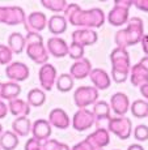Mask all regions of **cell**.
Instances as JSON below:
<instances>
[{"instance_id":"cell-1","label":"cell","mask_w":148,"mask_h":150,"mask_svg":"<svg viewBox=\"0 0 148 150\" xmlns=\"http://www.w3.org/2000/svg\"><path fill=\"white\" fill-rule=\"evenodd\" d=\"M64 17L74 26L79 29H98L106 21L105 13L101 8H92V9H81L77 4H68L64 9Z\"/></svg>"},{"instance_id":"cell-2","label":"cell","mask_w":148,"mask_h":150,"mask_svg":"<svg viewBox=\"0 0 148 150\" xmlns=\"http://www.w3.org/2000/svg\"><path fill=\"white\" fill-rule=\"evenodd\" d=\"M144 37V25L142 18L132 17L127 22V28L121 29L115 33L114 41L117 43V47L127 48L130 46H134L136 43L142 42Z\"/></svg>"},{"instance_id":"cell-3","label":"cell","mask_w":148,"mask_h":150,"mask_svg":"<svg viewBox=\"0 0 148 150\" xmlns=\"http://www.w3.org/2000/svg\"><path fill=\"white\" fill-rule=\"evenodd\" d=\"M131 7L132 0H115L114 5L108 14V22L112 26H122L126 22H129Z\"/></svg>"},{"instance_id":"cell-4","label":"cell","mask_w":148,"mask_h":150,"mask_svg":"<svg viewBox=\"0 0 148 150\" xmlns=\"http://www.w3.org/2000/svg\"><path fill=\"white\" fill-rule=\"evenodd\" d=\"M108 131L119 140H127L132 133V123L126 116H115L108 122Z\"/></svg>"},{"instance_id":"cell-5","label":"cell","mask_w":148,"mask_h":150,"mask_svg":"<svg viewBox=\"0 0 148 150\" xmlns=\"http://www.w3.org/2000/svg\"><path fill=\"white\" fill-rule=\"evenodd\" d=\"M98 90L93 86H79L75 90L74 102L80 108H87L88 106L94 105L98 100Z\"/></svg>"},{"instance_id":"cell-6","label":"cell","mask_w":148,"mask_h":150,"mask_svg":"<svg viewBox=\"0 0 148 150\" xmlns=\"http://www.w3.org/2000/svg\"><path fill=\"white\" fill-rule=\"evenodd\" d=\"M96 123V117L93 112L88 108H80L75 112L74 117H72V127L74 129L79 132H84L87 129H89L91 127H93Z\"/></svg>"},{"instance_id":"cell-7","label":"cell","mask_w":148,"mask_h":150,"mask_svg":"<svg viewBox=\"0 0 148 150\" xmlns=\"http://www.w3.org/2000/svg\"><path fill=\"white\" fill-rule=\"evenodd\" d=\"M38 79H39V83L43 88V90L45 91L53 90L54 85L56 83V79H58L56 68L53 64H50V63L41 65L39 72H38Z\"/></svg>"},{"instance_id":"cell-8","label":"cell","mask_w":148,"mask_h":150,"mask_svg":"<svg viewBox=\"0 0 148 150\" xmlns=\"http://www.w3.org/2000/svg\"><path fill=\"white\" fill-rule=\"evenodd\" d=\"M5 74L13 82H22L29 77V67L22 62H12L5 68Z\"/></svg>"},{"instance_id":"cell-9","label":"cell","mask_w":148,"mask_h":150,"mask_svg":"<svg viewBox=\"0 0 148 150\" xmlns=\"http://www.w3.org/2000/svg\"><path fill=\"white\" fill-rule=\"evenodd\" d=\"M85 141L92 146L93 150H102L105 146L109 145L110 142V132L106 128H97L94 132H92Z\"/></svg>"},{"instance_id":"cell-10","label":"cell","mask_w":148,"mask_h":150,"mask_svg":"<svg viewBox=\"0 0 148 150\" xmlns=\"http://www.w3.org/2000/svg\"><path fill=\"white\" fill-rule=\"evenodd\" d=\"M26 54L36 64L43 65V64H47L49 62V52H47V48L43 45V42L26 45Z\"/></svg>"},{"instance_id":"cell-11","label":"cell","mask_w":148,"mask_h":150,"mask_svg":"<svg viewBox=\"0 0 148 150\" xmlns=\"http://www.w3.org/2000/svg\"><path fill=\"white\" fill-rule=\"evenodd\" d=\"M130 99L124 93H115L110 98V108L117 116H123L130 110Z\"/></svg>"},{"instance_id":"cell-12","label":"cell","mask_w":148,"mask_h":150,"mask_svg":"<svg viewBox=\"0 0 148 150\" xmlns=\"http://www.w3.org/2000/svg\"><path fill=\"white\" fill-rule=\"evenodd\" d=\"M25 29L26 31L39 33L47 26V17L43 12H31L25 20Z\"/></svg>"},{"instance_id":"cell-13","label":"cell","mask_w":148,"mask_h":150,"mask_svg":"<svg viewBox=\"0 0 148 150\" xmlns=\"http://www.w3.org/2000/svg\"><path fill=\"white\" fill-rule=\"evenodd\" d=\"M72 42L79 43L83 47L92 46L98 41V34L96 30L92 29H77L72 33Z\"/></svg>"},{"instance_id":"cell-14","label":"cell","mask_w":148,"mask_h":150,"mask_svg":"<svg viewBox=\"0 0 148 150\" xmlns=\"http://www.w3.org/2000/svg\"><path fill=\"white\" fill-rule=\"evenodd\" d=\"M89 79L93 83V88L97 90H106L110 88V83H112L109 73L102 68H93L89 74Z\"/></svg>"},{"instance_id":"cell-15","label":"cell","mask_w":148,"mask_h":150,"mask_svg":"<svg viewBox=\"0 0 148 150\" xmlns=\"http://www.w3.org/2000/svg\"><path fill=\"white\" fill-rule=\"evenodd\" d=\"M92 63L89 59H81L75 62L69 68V74L74 80H83L85 77H88L92 72Z\"/></svg>"},{"instance_id":"cell-16","label":"cell","mask_w":148,"mask_h":150,"mask_svg":"<svg viewBox=\"0 0 148 150\" xmlns=\"http://www.w3.org/2000/svg\"><path fill=\"white\" fill-rule=\"evenodd\" d=\"M68 47L67 42L60 37H53L47 41V52L49 55H53L54 57H64L68 55Z\"/></svg>"},{"instance_id":"cell-17","label":"cell","mask_w":148,"mask_h":150,"mask_svg":"<svg viewBox=\"0 0 148 150\" xmlns=\"http://www.w3.org/2000/svg\"><path fill=\"white\" fill-rule=\"evenodd\" d=\"M31 134H33V138L41 141V142L47 141L51 136V125L49 123V120L45 119L36 120L33 123V125H31Z\"/></svg>"},{"instance_id":"cell-18","label":"cell","mask_w":148,"mask_h":150,"mask_svg":"<svg viewBox=\"0 0 148 150\" xmlns=\"http://www.w3.org/2000/svg\"><path fill=\"white\" fill-rule=\"evenodd\" d=\"M49 123L51 127L58 129H67L69 127V116L63 108H54L49 114Z\"/></svg>"},{"instance_id":"cell-19","label":"cell","mask_w":148,"mask_h":150,"mask_svg":"<svg viewBox=\"0 0 148 150\" xmlns=\"http://www.w3.org/2000/svg\"><path fill=\"white\" fill-rule=\"evenodd\" d=\"M25 11L21 7H5V25H9V26H16V25H21L25 24Z\"/></svg>"},{"instance_id":"cell-20","label":"cell","mask_w":148,"mask_h":150,"mask_svg":"<svg viewBox=\"0 0 148 150\" xmlns=\"http://www.w3.org/2000/svg\"><path fill=\"white\" fill-rule=\"evenodd\" d=\"M7 105H8V111L16 117H28V115L30 114V106L24 99L17 98V99L9 100Z\"/></svg>"},{"instance_id":"cell-21","label":"cell","mask_w":148,"mask_h":150,"mask_svg":"<svg viewBox=\"0 0 148 150\" xmlns=\"http://www.w3.org/2000/svg\"><path fill=\"white\" fill-rule=\"evenodd\" d=\"M67 18L62 14H53L47 20V28L50 30V33H53L54 35H59V34L64 33L67 30Z\"/></svg>"},{"instance_id":"cell-22","label":"cell","mask_w":148,"mask_h":150,"mask_svg":"<svg viewBox=\"0 0 148 150\" xmlns=\"http://www.w3.org/2000/svg\"><path fill=\"white\" fill-rule=\"evenodd\" d=\"M21 93V86L17 82L8 81L1 85V90H0V99L1 100H13L17 99Z\"/></svg>"},{"instance_id":"cell-23","label":"cell","mask_w":148,"mask_h":150,"mask_svg":"<svg viewBox=\"0 0 148 150\" xmlns=\"http://www.w3.org/2000/svg\"><path fill=\"white\" fill-rule=\"evenodd\" d=\"M110 62L113 65H122V67H131L130 64V55L127 48L115 47L114 50L110 52Z\"/></svg>"},{"instance_id":"cell-24","label":"cell","mask_w":148,"mask_h":150,"mask_svg":"<svg viewBox=\"0 0 148 150\" xmlns=\"http://www.w3.org/2000/svg\"><path fill=\"white\" fill-rule=\"evenodd\" d=\"M130 81L134 86H143L148 83V72L138 64L132 65L130 69Z\"/></svg>"},{"instance_id":"cell-25","label":"cell","mask_w":148,"mask_h":150,"mask_svg":"<svg viewBox=\"0 0 148 150\" xmlns=\"http://www.w3.org/2000/svg\"><path fill=\"white\" fill-rule=\"evenodd\" d=\"M92 112L96 117V122H104V120L109 122L112 119V116H110V112H112L110 103H108L106 100H97L93 105Z\"/></svg>"},{"instance_id":"cell-26","label":"cell","mask_w":148,"mask_h":150,"mask_svg":"<svg viewBox=\"0 0 148 150\" xmlns=\"http://www.w3.org/2000/svg\"><path fill=\"white\" fill-rule=\"evenodd\" d=\"M7 46L11 48V51H12L13 54H21L22 51L26 48L25 37L22 35V34L14 31V33L9 34V37H8V45Z\"/></svg>"},{"instance_id":"cell-27","label":"cell","mask_w":148,"mask_h":150,"mask_svg":"<svg viewBox=\"0 0 148 150\" xmlns=\"http://www.w3.org/2000/svg\"><path fill=\"white\" fill-rule=\"evenodd\" d=\"M31 122L29 117H16L14 122L12 123V131L17 136H28L29 133H31Z\"/></svg>"},{"instance_id":"cell-28","label":"cell","mask_w":148,"mask_h":150,"mask_svg":"<svg viewBox=\"0 0 148 150\" xmlns=\"http://www.w3.org/2000/svg\"><path fill=\"white\" fill-rule=\"evenodd\" d=\"M19 146V136L13 131H5L0 134V149L14 150Z\"/></svg>"},{"instance_id":"cell-29","label":"cell","mask_w":148,"mask_h":150,"mask_svg":"<svg viewBox=\"0 0 148 150\" xmlns=\"http://www.w3.org/2000/svg\"><path fill=\"white\" fill-rule=\"evenodd\" d=\"M26 102L29 103V106H30V107H31V106H33V107H39V106H42L43 103L46 102L45 90L38 89V88L31 89V90L28 93Z\"/></svg>"},{"instance_id":"cell-30","label":"cell","mask_w":148,"mask_h":150,"mask_svg":"<svg viewBox=\"0 0 148 150\" xmlns=\"http://www.w3.org/2000/svg\"><path fill=\"white\" fill-rule=\"evenodd\" d=\"M132 115L138 119H143L148 116V102L146 99H136L130 106Z\"/></svg>"},{"instance_id":"cell-31","label":"cell","mask_w":148,"mask_h":150,"mask_svg":"<svg viewBox=\"0 0 148 150\" xmlns=\"http://www.w3.org/2000/svg\"><path fill=\"white\" fill-rule=\"evenodd\" d=\"M74 81L75 80L71 77L69 73H63L56 79V89L62 93H68L74 89Z\"/></svg>"},{"instance_id":"cell-32","label":"cell","mask_w":148,"mask_h":150,"mask_svg":"<svg viewBox=\"0 0 148 150\" xmlns=\"http://www.w3.org/2000/svg\"><path fill=\"white\" fill-rule=\"evenodd\" d=\"M43 8L46 9L51 11L54 13H60V12H64V9L67 8L68 3L66 0H42L41 1Z\"/></svg>"},{"instance_id":"cell-33","label":"cell","mask_w":148,"mask_h":150,"mask_svg":"<svg viewBox=\"0 0 148 150\" xmlns=\"http://www.w3.org/2000/svg\"><path fill=\"white\" fill-rule=\"evenodd\" d=\"M131 67H122V65H114L112 67V79L117 83H122L130 76Z\"/></svg>"},{"instance_id":"cell-34","label":"cell","mask_w":148,"mask_h":150,"mask_svg":"<svg viewBox=\"0 0 148 150\" xmlns=\"http://www.w3.org/2000/svg\"><path fill=\"white\" fill-rule=\"evenodd\" d=\"M84 50H85V47H83L79 43L72 42L68 47V56L72 60H75V62L81 60V59H84Z\"/></svg>"},{"instance_id":"cell-35","label":"cell","mask_w":148,"mask_h":150,"mask_svg":"<svg viewBox=\"0 0 148 150\" xmlns=\"http://www.w3.org/2000/svg\"><path fill=\"white\" fill-rule=\"evenodd\" d=\"M12 56L13 52L7 45H0V64L1 65H8L12 63Z\"/></svg>"},{"instance_id":"cell-36","label":"cell","mask_w":148,"mask_h":150,"mask_svg":"<svg viewBox=\"0 0 148 150\" xmlns=\"http://www.w3.org/2000/svg\"><path fill=\"white\" fill-rule=\"evenodd\" d=\"M134 137L136 141H147L148 140V125L146 124H139V125L135 127L134 129Z\"/></svg>"},{"instance_id":"cell-37","label":"cell","mask_w":148,"mask_h":150,"mask_svg":"<svg viewBox=\"0 0 148 150\" xmlns=\"http://www.w3.org/2000/svg\"><path fill=\"white\" fill-rule=\"evenodd\" d=\"M62 146V142L58 140H51L49 138L47 141L42 142V150H59Z\"/></svg>"},{"instance_id":"cell-38","label":"cell","mask_w":148,"mask_h":150,"mask_svg":"<svg viewBox=\"0 0 148 150\" xmlns=\"http://www.w3.org/2000/svg\"><path fill=\"white\" fill-rule=\"evenodd\" d=\"M25 41L26 45H31V43H37V42H43V38L39 33H34V31H29L25 35Z\"/></svg>"},{"instance_id":"cell-39","label":"cell","mask_w":148,"mask_h":150,"mask_svg":"<svg viewBox=\"0 0 148 150\" xmlns=\"http://www.w3.org/2000/svg\"><path fill=\"white\" fill-rule=\"evenodd\" d=\"M25 150H42V142L36 138H29L25 144Z\"/></svg>"},{"instance_id":"cell-40","label":"cell","mask_w":148,"mask_h":150,"mask_svg":"<svg viewBox=\"0 0 148 150\" xmlns=\"http://www.w3.org/2000/svg\"><path fill=\"white\" fill-rule=\"evenodd\" d=\"M132 7L142 12H148V0H132Z\"/></svg>"},{"instance_id":"cell-41","label":"cell","mask_w":148,"mask_h":150,"mask_svg":"<svg viewBox=\"0 0 148 150\" xmlns=\"http://www.w3.org/2000/svg\"><path fill=\"white\" fill-rule=\"evenodd\" d=\"M71 150H93V149H92V146L89 145V144L85 140H84V141H80V142H77L76 145H74L71 148Z\"/></svg>"},{"instance_id":"cell-42","label":"cell","mask_w":148,"mask_h":150,"mask_svg":"<svg viewBox=\"0 0 148 150\" xmlns=\"http://www.w3.org/2000/svg\"><path fill=\"white\" fill-rule=\"evenodd\" d=\"M8 114V105L0 99V119H4Z\"/></svg>"},{"instance_id":"cell-43","label":"cell","mask_w":148,"mask_h":150,"mask_svg":"<svg viewBox=\"0 0 148 150\" xmlns=\"http://www.w3.org/2000/svg\"><path fill=\"white\" fill-rule=\"evenodd\" d=\"M142 48H143L146 56H148V34H144V37L142 38Z\"/></svg>"},{"instance_id":"cell-44","label":"cell","mask_w":148,"mask_h":150,"mask_svg":"<svg viewBox=\"0 0 148 150\" xmlns=\"http://www.w3.org/2000/svg\"><path fill=\"white\" fill-rule=\"evenodd\" d=\"M139 89H140V94L144 97V99H146L147 102H148V83H147V85L140 86Z\"/></svg>"},{"instance_id":"cell-45","label":"cell","mask_w":148,"mask_h":150,"mask_svg":"<svg viewBox=\"0 0 148 150\" xmlns=\"http://www.w3.org/2000/svg\"><path fill=\"white\" fill-rule=\"evenodd\" d=\"M139 65H140L143 69H146L148 72V56H144L140 59V62H139Z\"/></svg>"},{"instance_id":"cell-46","label":"cell","mask_w":148,"mask_h":150,"mask_svg":"<svg viewBox=\"0 0 148 150\" xmlns=\"http://www.w3.org/2000/svg\"><path fill=\"white\" fill-rule=\"evenodd\" d=\"M0 22H5V7H0Z\"/></svg>"},{"instance_id":"cell-47","label":"cell","mask_w":148,"mask_h":150,"mask_svg":"<svg viewBox=\"0 0 148 150\" xmlns=\"http://www.w3.org/2000/svg\"><path fill=\"white\" fill-rule=\"evenodd\" d=\"M127 150H144V148L142 145H139V144H132V145H130Z\"/></svg>"},{"instance_id":"cell-48","label":"cell","mask_w":148,"mask_h":150,"mask_svg":"<svg viewBox=\"0 0 148 150\" xmlns=\"http://www.w3.org/2000/svg\"><path fill=\"white\" fill-rule=\"evenodd\" d=\"M59 150H71V148H69L67 144H63V142H62V146H60Z\"/></svg>"},{"instance_id":"cell-49","label":"cell","mask_w":148,"mask_h":150,"mask_svg":"<svg viewBox=\"0 0 148 150\" xmlns=\"http://www.w3.org/2000/svg\"><path fill=\"white\" fill-rule=\"evenodd\" d=\"M1 133H3V125L0 124V134H1Z\"/></svg>"},{"instance_id":"cell-50","label":"cell","mask_w":148,"mask_h":150,"mask_svg":"<svg viewBox=\"0 0 148 150\" xmlns=\"http://www.w3.org/2000/svg\"><path fill=\"white\" fill-rule=\"evenodd\" d=\"M1 85H3V83H1V82H0V90H1Z\"/></svg>"},{"instance_id":"cell-51","label":"cell","mask_w":148,"mask_h":150,"mask_svg":"<svg viewBox=\"0 0 148 150\" xmlns=\"http://www.w3.org/2000/svg\"><path fill=\"white\" fill-rule=\"evenodd\" d=\"M102 150H104V149H102Z\"/></svg>"}]
</instances>
